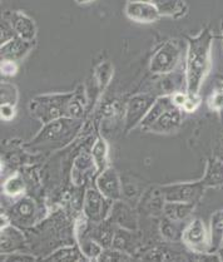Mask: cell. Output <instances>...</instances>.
<instances>
[{
	"instance_id": "cell-1",
	"label": "cell",
	"mask_w": 223,
	"mask_h": 262,
	"mask_svg": "<svg viewBox=\"0 0 223 262\" xmlns=\"http://www.w3.org/2000/svg\"><path fill=\"white\" fill-rule=\"evenodd\" d=\"M212 33L203 29L197 37L188 38L186 62L187 93L198 96L199 89L211 68Z\"/></svg>"
},
{
	"instance_id": "cell-2",
	"label": "cell",
	"mask_w": 223,
	"mask_h": 262,
	"mask_svg": "<svg viewBox=\"0 0 223 262\" xmlns=\"http://www.w3.org/2000/svg\"><path fill=\"white\" fill-rule=\"evenodd\" d=\"M82 127V121L71 117L55 119L44 125L41 132L33 139L34 147H63L75 137Z\"/></svg>"
},
{
	"instance_id": "cell-3",
	"label": "cell",
	"mask_w": 223,
	"mask_h": 262,
	"mask_svg": "<svg viewBox=\"0 0 223 262\" xmlns=\"http://www.w3.org/2000/svg\"><path fill=\"white\" fill-rule=\"evenodd\" d=\"M74 93L44 94L33 98L29 110L41 123L47 124L55 119L68 117V104Z\"/></svg>"
},
{
	"instance_id": "cell-4",
	"label": "cell",
	"mask_w": 223,
	"mask_h": 262,
	"mask_svg": "<svg viewBox=\"0 0 223 262\" xmlns=\"http://www.w3.org/2000/svg\"><path fill=\"white\" fill-rule=\"evenodd\" d=\"M206 187L202 181L199 182L188 183H175V185L166 186L162 188V196L164 202H187L196 203L200 197Z\"/></svg>"
},
{
	"instance_id": "cell-5",
	"label": "cell",
	"mask_w": 223,
	"mask_h": 262,
	"mask_svg": "<svg viewBox=\"0 0 223 262\" xmlns=\"http://www.w3.org/2000/svg\"><path fill=\"white\" fill-rule=\"evenodd\" d=\"M183 242L189 250L196 253L210 252L211 238L205 222L200 219H194L185 227L182 236Z\"/></svg>"
},
{
	"instance_id": "cell-6",
	"label": "cell",
	"mask_w": 223,
	"mask_h": 262,
	"mask_svg": "<svg viewBox=\"0 0 223 262\" xmlns=\"http://www.w3.org/2000/svg\"><path fill=\"white\" fill-rule=\"evenodd\" d=\"M181 50L177 43L167 41L161 47L150 59L149 71L154 74H167L174 71L180 62Z\"/></svg>"
},
{
	"instance_id": "cell-7",
	"label": "cell",
	"mask_w": 223,
	"mask_h": 262,
	"mask_svg": "<svg viewBox=\"0 0 223 262\" xmlns=\"http://www.w3.org/2000/svg\"><path fill=\"white\" fill-rule=\"evenodd\" d=\"M112 212V200L103 196L98 189L89 188L84 196V216L93 224L105 221Z\"/></svg>"
},
{
	"instance_id": "cell-8",
	"label": "cell",
	"mask_w": 223,
	"mask_h": 262,
	"mask_svg": "<svg viewBox=\"0 0 223 262\" xmlns=\"http://www.w3.org/2000/svg\"><path fill=\"white\" fill-rule=\"evenodd\" d=\"M154 102L155 98L152 94H138L133 97L125 110V129L130 130L141 124Z\"/></svg>"
},
{
	"instance_id": "cell-9",
	"label": "cell",
	"mask_w": 223,
	"mask_h": 262,
	"mask_svg": "<svg viewBox=\"0 0 223 262\" xmlns=\"http://www.w3.org/2000/svg\"><path fill=\"white\" fill-rule=\"evenodd\" d=\"M125 15L136 23H154L161 16L160 10L153 3L146 0H130L125 5Z\"/></svg>"
},
{
	"instance_id": "cell-10",
	"label": "cell",
	"mask_w": 223,
	"mask_h": 262,
	"mask_svg": "<svg viewBox=\"0 0 223 262\" xmlns=\"http://www.w3.org/2000/svg\"><path fill=\"white\" fill-rule=\"evenodd\" d=\"M96 187L107 199L112 201H118L121 199V180L116 169L105 168L104 171L100 172L96 181Z\"/></svg>"
},
{
	"instance_id": "cell-11",
	"label": "cell",
	"mask_w": 223,
	"mask_h": 262,
	"mask_svg": "<svg viewBox=\"0 0 223 262\" xmlns=\"http://www.w3.org/2000/svg\"><path fill=\"white\" fill-rule=\"evenodd\" d=\"M9 15L10 18H8V20L12 24L16 37L27 41H34L37 37V27L33 19L21 12L10 13Z\"/></svg>"
},
{
	"instance_id": "cell-12",
	"label": "cell",
	"mask_w": 223,
	"mask_h": 262,
	"mask_svg": "<svg viewBox=\"0 0 223 262\" xmlns=\"http://www.w3.org/2000/svg\"><path fill=\"white\" fill-rule=\"evenodd\" d=\"M33 48V41H27L24 39L15 37L7 43L2 44L0 48V57L2 60H13V62H18V60L23 59L25 55L30 52Z\"/></svg>"
},
{
	"instance_id": "cell-13",
	"label": "cell",
	"mask_w": 223,
	"mask_h": 262,
	"mask_svg": "<svg viewBox=\"0 0 223 262\" xmlns=\"http://www.w3.org/2000/svg\"><path fill=\"white\" fill-rule=\"evenodd\" d=\"M37 205L30 199H21L12 208V220L19 226H30L35 222Z\"/></svg>"
},
{
	"instance_id": "cell-14",
	"label": "cell",
	"mask_w": 223,
	"mask_h": 262,
	"mask_svg": "<svg viewBox=\"0 0 223 262\" xmlns=\"http://www.w3.org/2000/svg\"><path fill=\"white\" fill-rule=\"evenodd\" d=\"M182 123V110L178 107H173L166 111L157 121L149 127V130L155 133H169L178 129Z\"/></svg>"
},
{
	"instance_id": "cell-15",
	"label": "cell",
	"mask_w": 223,
	"mask_h": 262,
	"mask_svg": "<svg viewBox=\"0 0 223 262\" xmlns=\"http://www.w3.org/2000/svg\"><path fill=\"white\" fill-rule=\"evenodd\" d=\"M24 246V235L18 228L10 225L2 227V242H0L2 253L18 252V251L23 250Z\"/></svg>"
},
{
	"instance_id": "cell-16",
	"label": "cell",
	"mask_w": 223,
	"mask_h": 262,
	"mask_svg": "<svg viewBox=\"0 0 223 262\" xmlns=\"http://www.w3.org/2000/svg\"><path fill=\"white\" fill-rule=\"evenodd\" d=\"M77 238H78V246L83 255L87 257V260H96L98 261L100 253L103 252V247L100 246L98 242L96 241L91 235L85 232V230H77Z\"/></svg>"
},
{
	"instance_id": "cell-17",
	"label": "cell",
	"mask_w": 223,
	"mask_h": 262,
	"mask_svg": "<svg viewBox=\"0 0 223 262\" xmlns=\"http://www.w3.org/2000/svg\"><path fill=\"white\" fill-rule=\"evenodd\" d=\"M173 107H175V105L173 103V99H172V97H161V98L155 99L154 104L152 105V108L149 110L148 114L144 117V119L142 121V123L139 125H141L142 128H144V129H149L150 125L154 123L162 114Z\"/></svg>"
},
{
	"instance_id": "cell-18",
	"label": "cell",
	"mask_w": 223,
	"mask_h": 262,
	"mask_svg": "<svg viewBox=\"0 0 223 262\" xmlns=\"http://www.w3.org/2000/svg\"><path fill=\"white\" fill-rule=\"evenodd\" d=\"M203 186L207 187H219L223 186V162L219 160H210L202 180Z\"/></svg>"
},
{
	"instance_id": "cell-19",
	"label": "cell",
	"mask_w": 223,
	"mask_h": 262,
	"mask_svg": "<svg viewBox=\"0 0 223 262\" xmlns=\"http://www.w3.org/2000/svg\"><path fill=\"white\" fill-rule=\"evenodd\" d=\"M196 203L187 202H164L163 212L167 219L173 221H185L194 210Z\"/></svg>"
},
{
	"instance_id": "cell-20",
	"label": "cell",
	"mask_w": 223,
	"mask_h": 262,
	"mask_svg": "<svg viewBox=\"0 0 223 262\" xmlns=\"http://www.w3.org/2000/svg\"><path fill=\"white\" fill-rule=\"evenodd\" d=\"M93 169L96 168V164L93 162L92 156L88 155H80L79 157L75 160L73 167V182L75 185L80 186L85 182L87 176L91 173Z\"/></svg>"
},
{
	"instance_id": "cell-21",
	"label": "cell",
	"mask_w": 223,
	"mask_h": 262,
	"mask_svg": "<svg viewBox=\"0 0 223 262\" xmlns=\"http://www.w3.org/2000/svg\"><path fill=\"white\" fill-rule=\"evenodd\" d=\"M146 2L153 3L160 10L161 15L180 18L187 10V5L183 0H146Z\"/></svg>"
},
{
	"instance_id": "cell-22",
	"label": "cell",
	"mask_w": 223,
	"mask_h": 262,
	"mask_svg": "<svg viewBox=\"0 0 223 262\" xmlns=\"http://www.w3.org/2000/svg\"><path fill=\"white\" fill-rule=\"evenodd\" d=\"M211 249L210 252L213 253L214 251H218L219 247L222 246L223 242V212H217L212 216L211 221Z\"/></svg>"
},
{
	"instance_id": "cell-23",
	"label": "cell",
	"mask_w": 223,
	"mask_h": 262,
	"mask_svg": "<svg viewBox=\"0 0 223 262\" xmlns=\"http://www.w3.org/2000/svg\"><path fill=\"white\" fill-rule=\"evenodd\" d=\"M92 158H93V162L96 164L97 171L103 172L107 168L108 164V144L105 143V141L103 139H97L96 143H94L93 148H92Z\"/></svg>"
},
{
	"instance_id": "cell-24",
	"label": "cell",
	"mask_w": 223,
	"mask_h": 262,
	"mask_svg": "<svg viewBox=\"0 0 223 262\" xmlns=\"http://www.w3.org/2000/svg\"><path fill=\"white\" fill-rule=\"evenodd\" d=\"M47 261H87L79 247H63L46 258Z\"/></svg>"
},
{
	"instance_id": "cell-25",
	"label": "cell",
	"mask_w": 223,
	"mask_h": 262,
	"mask_svg": "<svg viewBox=\"0 0 223 262\" xmlns=\"http://www.w3.org/2000/svg\"><path fill=\"white\" fill-rule=\"evenodd\" d=\"M97 225L98 226H97V228L94 230V232L91 233V236L98 242L103 249H108V247H110L112 245H113V238L116 231L112 228L110 225L104 224V221Z\"/></svg>"
},
{
	"instance_id": "cell-26",
	"label": "cell",
	"mask_w": 223,
	"mask_h": 262,
	"mask_svg": "<svg viewBox=\"0 0 223 262\" xmlns=\"http://www.w3.org/2000/svg\"><path fill=\"white\" fill-rule=\"evenodd\" d=\"M183 221H173V220L167 219L161 226V232L163 237L168 241H177L178 238H182L185 227L182 226Z\"/></svg>"
},
{
	"instance_id": "cell-27",
	"label": "cell",
	"mask_w": 223,
	"mask_h": 262,
	"mask_svg": "<svg viewBox=\"0 0 223 262\" xmlns=\"http://www.w3.org/2000/svg\"><path fill=\"white\" fill-rule=\"evenodd\" d=\"M113 73L114 68L109 62H103L97 67L96 72H94V78H96V83L100 92L104 91L107 85L109 84Z\"/></svg>"
},
{
	"instance_id": "cell-28",
	"label": "cell",
	"mask_w": 223,
	"mask_h": 262,
	"mask_svg": "<svg viewBox=\"0 0 223 262\" xmlns=\"http://www.w3.org/2000/svg\"><path fill=\"white\" fill-rule=\"evenodd\" d=\"M3 189H4V193L8 194L10 197H16L19 194H21L25 189V182L20 174H14L12 177L8 178L5 181L4 186H3Z\"/></svg>"
},
{
	"instance_id": "cell-29",
	"label": "cell",
	"mask_w": 223,
	"mask_h": 262,
	"mask_svg": "<svg viewBox=\"0 0 223 262\" xmlns=\"http://www.w3.org/2000/svg\"><path fill=\"white\" fill-rule=\"evenodd\" d=\"M84 104L85 100H83V97L78 93H74L68 104V117L77 119L82 118L84 114Z\"/></svg>"
},
{
	"instance_id": "cell-30",
	"label": "cell",
	"mask_w": 223,
	"mask_h": 262,
	"mask_svg": "<svg viewBox=\"0 0 223 262\" xmlns=\"http://www.w3.org/2000/svg\"><path fill=\"white\" fill-rule=\"evenodd\" d=\"M132 245H133V241L132 238H130L129 231H125V230L116 231V233H114V238H113V245H112L114 249H119L127 252L128 249H129Z\"/></svg>"
},
{
	"instance_id": "cell-31",
	"label": "cell",
	"mask_w": 223,
	"mask_h": 262,
	"mask_svg": "<svg viewBox=\"0 0 223 262\" xmlns=\"http://www.w3.org/2000/svg\"><path fill=\"white\" fill-rule=\"evenodd\" d=\"M132 257L125 251L119 249H105L100 253L98 261H130Z\"/></svg>"
},
{
	"instance_id": "cell-32",
	"label": "cell",
	"mask_w": 223,
	"mask_h": 262,
	"mask_svg": "<svg viewBox=\"0 0 223 262\" xmlns=\"http://www.w3.org/2000/svg\"><path fill=\"white\" fill-rule=\"evenodd\" d=\"M18 92L16 88L10 83H2V104H16Z\"/></svg>"
},
{
	"instance_id": "cell-33",
	"label": "cell",
	"mask_w": 223,
	"mask_h": 262,
	"mask_svg": "<svg viewBox=\"0 0 223 262\" xmlns=\"http://www.w3.org/2000/svg\"><path fill=\"white\" fill-rule=\"evenodd\" d=\"M3 261H34L35 257L32 255H28V253H20L18 252H12V253H4L2 255Z\"/></svg>"
},
{
	"instance_id": "cell-34",
	"label": "cell",
	"mask_w": 223,
	"mask_h": 262,
	"mask_svg": "<svg viewBox=\"0 0 223 262\" xmlns=\"http://www.w3.org/2000/svg\"><path fill=\"white\" fill-rule=\"evenodd\" d=\"M0 69H2V74L7 75V77H12V75L16 74L18 67H16V62L13 60H2L0 64Z\"/></svg>"
},
{
	"instance_id": "cell-35",
	"label": "cell",
	"mask_w": 223,
	"mask_h": 262,
	"mask_svg": "<svg viewBox=\"0 0 223 262\" xmlns=\"http://www.w3.org/2000/svg\"><path fill=\"white\" fill-rule=\"evenodd\" d=\"M199 103L200 99L198 96H193V94L187 93V100L185 105H183V110H185L186 112H194V111L198 108Z\"/></svg>"
},
{
	"instance_id": "cell-36",
	"label": "cell",
	"mask_w": 223,
	"mask_h": 262,
	"mask_svg": "<svg viewBox=\"0 0 223 262\" xmlns=\"http://www.w3.org/2000/svg\"><path fill=\"white\" fill-rule=\"evenodd\" d=\"M0 113H2L3 121H12L14 117H15V105L2 104V107H0Z\"/></svg>"
},
{
	"instance_id": "cell-37",
	"label": "cell",
	"mask_w": 223,
	"mask_h": 262,
	"mask_svg": "<svg viewBox=\"0 0 223 262\" xmlns=\"http://www.w3.org/2000/svg\"><path fill=\"white\" fill-rule=\"evenodd\" d=\"M93 2H96V0H75V3H77V4H80V5L89 4V3H93Z\"/></svg>"
},
{
	"instance_id": "cell-38",
	"label": "cell",
	"mask_w": 223,
	"mask_h": 262,
	"mask_svg": "<svg viewBox=\"0 0 223 262\" xmlns=\"http://www.w3.org/2000/svg\"><path fill=\"white\" fill-rule=\"evenodd\" d=\"M218 257H219V260L223 261V246H221L218 249Z\"/></svg>"
},
{
	"instance_id": "cell-39",
	"label": "cell",
	"mask_w": 223,
	"mask_h": 262,
	"mask_svg": "<svg viewBox=\"0 0 223 262\" xmlns=\"http://www.w3.org/2000/svg\"><path fill=\"white\" fill-rule=\"evenodd\" d=\"M221 32H222V37H223V20H222V23H221Z\"/></svg>"
}]
</instances>
